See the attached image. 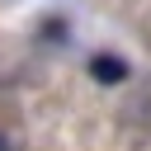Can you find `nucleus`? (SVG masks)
Wrapping results in <instances>:
<instances>
[{
	"instance_id": "2",
	"label": "nucleus",
	"mask_w": 151,
	"mask_h": 151,
	"mask_svg": "<svg viewBox=\"0 0 151 151\" xmlns=\"http://www.w3.org/2000/svg\"><path fill=\"white\" fill-rule=\"evenodd\" d=\"M0 151H19V146H14V142H9L5 132H0Z\"/></svg>"
},
{
	"instance_id": "1",
	"label": "nucleus",
	"mask_w": 151,
	"mask_h": 151,
	"mask_svg": "<svg viewBox=\"0 0 151 151\" xmlns=\"http://www.w3.org/2000/svg\"><path fill=\"white\" fill-rule=\"evenodd\" d=\"M90 76H94L99 85H123V80H127V61L113 57V52H94V57H90Z\"/></svg>"
}]
</instances>
